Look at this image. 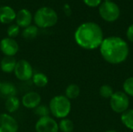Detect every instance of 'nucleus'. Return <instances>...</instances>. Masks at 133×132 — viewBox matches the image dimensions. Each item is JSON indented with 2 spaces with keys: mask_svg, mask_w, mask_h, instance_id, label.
<instances>
[{
  "mask_svg": "<svg viewBox=\"0 0 133 132\" xmlns=\"http://www.w3.org/2000/svg\"><path fill=\"white\" fill-rule=\"evenodd\" d=\"M99 48L103 59L111 65L122 64L129 54L128 43L124 39L116 36L104 38Z\"/></svg>",
  "mask_w": 133,
  "mask_h": 132,
  "instance_id": "obj_1",
  "label": "nucleus"
},
{
  "mask_svg": "<svg viewBox=\"0 0 133 132\" xmlns=\"http://www.w3.org/2000/svg\"><path fill=\"white\" fill-rule=\"evenodd\" d=\"M74 39L77 45L83 49L94 50L100 47L104 40V33L96 23L86 22L77 27Z\"/></svg>",
  "mask_w": 133,
  "mask_h": 132,
  "instance_id": "obj_2",
  "label": "nucleus"
},
{
  "mask_svg": "<svg viewBox=\"0 0 133 132\" xmlns=\"http://www.w3.org/2000/svg\"><path fill=\"white\" fill-rule=\"evenodd\" d=\"M48 107L53 117L61 120L69 115L72 103L65 95H56L50 100Z\"/></svg>",
  "mask_w": 133,
  "mask_h": 132,
  "instance_id": "obj_3",
  "label": "nucleus"
},
{
  "mask_svg": "<svg viewBox=\"0 0 133 132\" xmlns=\"http://www.w3.org/2000/svg\"><path fill=\"white\" fill-rule=\"evenodd\" d=\"M33 18L35 26L42 29L54 26L56 25L58 19L57 12L52 8L47 6L38 9L35 12Z\"/></svg>",
  "mask_w": 133,
  "mask_h": 132,
  "instance_id": "obj_4",
  "label": "nucleus"
},
{
  "mask_svg": "<svg viewBox=\"0 0 133 132\" xmlns=\"http://www.w3.org/2000/svg\"><path fill=\"white\" fill-rule=\"evenodd\" d=\"M109 100L110 107L115 113L122 114L129 110L130 104L129 96H128L123 91L115 92Z\"/></svg>",
  "mask_w": 133,
  "mask_h": 132,
  "instance_id": "obj_5",
  "label": "nucleus"
},
{
  "mask_svg": "<svg viewBox=\"0 0 133 132\" xmlns=\"http://www.w3.org/2000/svg\"><path fill=\"white\" fill-rule=\"evenodd\" d=\"M120 9L114 2H104L99 5V14L106 22L112 23L120 16Z\"/></svg>",
  "mask_w": 133,
  "mask_h": 132,
  "instance_id": "obj_6",
  "label": "nucleus"
},
{
  "mask_svg": "<svg viewBox=\"0 0 133 132\" xmlns=\"http://www.w3.org/2000/svg\"><path fill=\"white\" fill-rule=\"evenodd\" d=\"M13 73L15 77L21 82L30 81L34 75L33 66L27 60L20 59L17 61Z\"/></svg>",
  "mask_w": 133,
  "mask_h": 132,
  "instance_id": "obj_7",
  "label": "nucleus"
},
{
  "mask_svg": "<svg viewBox=\"0 0 133 132\" xmlns=\"http://www.w3.org/2000/svg\"><path fill=\"white\" fill-rule=\"evenodd\" d=\"M34 129L36 132H59L58 122L51 116L40 117L35 123Z\"/></svg>",
  "mask_w": 133,
  "mask_h": 132,
  "instance_id": "obj_8",
  "label": "nucleus"
},
{
  "mask_svg": "<svg viewBox=\"0 0 133 132\" xmlns=\"http://www.w3.org/2000/svg\"><path fill=\"white\" fill-rule=\"evenodd\" d=\"M19 44L15 39L7 37L0 40V51L4 56L14 57L19 52Z\"/></svg>",
  "mask_w": 133,
  "mask_h": 132,
  "instance_id": "obj_9",
  "label": "nucleus"
},
{
  "mask_svg": "<svg viewBox=\"0 0 133 132\" xmlns=\"http://www.w3.org/2000/svg\"><path fill=\"white\" fill-rule=\"evenodd\" d=\"M19 124L17 121L8 113L0 114V132H18Z\"/></svg>",
  "mask_w": 133,
  "mask_h": 132,
  "instance_id": "obj_10",
  "label": "nucleus"
},
{
  "mask_svg": "<svg viewBox=\"0 0 133 132\" xmlns=\"http://www.w3.org/2000/svg\"><path fill=\"white\" fill-rule=\"evenodd\" d=\"M21 105L26 109L34 110L41 104V96L36 91H29L21 98Z\"/></svg>",
  "mask_w": 133,
  "mask_h": 132,
  "instance_id": "obj_11",
  "label": "nucleus"
},
{
  "mask_svg": "<svg viewBox=\"0 0 133 132\" xmlns=\"http://www.w3.org/2000/svg\"><path fill=\"white\" fill-rule=\"evenodd\" d=\"M33 15L27 9H21L16 12V24L21 28H26L31 25L33 20Z\"/></svg>",
  "mask_w": 133,
  "mask_h": 132,
  "instance_id": "obj_12",
  "label": "nucleus"
},
{
  "mask_svg": "<svg viewBox=\"0 0 133 132\" xmlns=\"http://www.w3.org/2000/svg\"><path fill=\"white\" fill-rule=\"evenodd\" d=\"M17 88L11 82L1 81L0 82V97L7 99L10 96H17Z\"/></svg>",
  "mask_w": 133,
  "mask_h": 132,
  "instance_id": "obj_13",
  "label": "nucleus"
},
{
  "mask_svg": "<svg viewBox=\"0 0 133 132\" xmlns=\"http://www.w3.org/2000/svg\"><path fill=\"white\" fill-rule=\"evenodd\" d=\"M16 12L15 10L9 6H0V23L2 24H9L16 19Z\"/></svg>",
  "mask_w": 133,
  "mask_h": 132,
  "instance_id": "obj_14",
  "label": "nucleus"
},
{
  "mask_svg": "<svg viewBox=\"0 0 133 132\" xmlns=\"http://www.w3.org/2000/svg\"><path fill=\"white\" fill-rule=\"evenodd\" d=\"M17 60L15 57L4 56L0 61V70L4 73H12L14 72Z\"/></svg>",
  "mask_w": 133,
  "mask_h": 132,
  "instance_id": "obj_15",
  "label": "nucleus"
},
{
  "mask_svg": "<svg viewBox=\"0 0 133 132\" xmlns=\"http://www.w3.org/2000/svg\"><path fill=\"white\" fill-rule=\"evenodd\" d=\"M21 106V100L17 96H10L5 99V109L8 114H13L16 113Z\"/></svg>",
  "mask_w": 133,
  "mask_h": 132,
  "instance_id": "obj_16",
  "label": "nucleus"
},
{
  "mask_svg": "<svg viewBox=\"0 0 133 132\" xmlns=\"http://www.w3.org/2000/svg\"><path fill=\"white\" fill-rule=\"evenodd\" d=\"M31 81L36 87L44 88L48 84L49 79H48V77L47 76L46 74L41 72H38L34 73L33 77L31 79Z\"/></svg>",
  "mask_w": 133,
  "mask_h": 132,
  "instance_id": "obj_17",
  "label": "nucleus"
},
{
  "mask_svg": "<svg viewBox=\"0 0 133 132\" xmlns=\"http://www.w3.org/2000/svg\"><path fill=\"white\" fill-rule=\"evenodd\" d=\"M80 95V88L78 85L75 83L69 84L65 89V96L69 100H75L78 98Z\"/></svg>",
  "mask_w": 133,
  "mask_h": 132,
  "instance_id": "obj_18",
  "label": "nucleus"
},
{
  "mask_svg": "<svg viewBox=\"0 0 133 132\" xmlns=\"http://www.w3.org/2000/svg\"><path fill=\"white\" fill-rule=\"evenodd\" d=\"M121 121L126 128L133 131V109H129L121 114Z\"/></svg>",
  "mask_w": 133,
  "mask_h": 132,
  "instance_id": "obj_19",
  "label": "nucleus"
},
{
  "mask_svg": "<svg viewBox=\"0 0 133 132\" xmlns=\"http://www.w3.org/2000/svg\"><path fill=\"white\" fill-rule=\"evenodd\" d=\"M38 34V27L35 25H30L22 31V37L26 40H32L37 37Z\"/></svg>",
  "mask_w": 133,
  "mask_h": 132,
  "instance_id": "obj_20",
  "label": "nucleus"
},
{
  "mask_svg": "<svg viewBox=\"0 0 133 132\" xmlns=\"http://www.w3.org/2000/svg\"><path fill=\"white\" fill-rule=\"evenodd\" d=\"M74 123L72 120L68 117L61 119L58 122V129L61 132H73Z\"/></svg>",
  "mask_w": 133,
  "mask_h": 132,
  "instance_id": "obj_21",
  "label": "nucleus"
},
{
  "mask_svg": "<svg viewBox=\"0 0 133 132\" xmlns=\"http://www.w3.org/2000/svg\"><path fill=\"white\" fill-rule=\"evenodd\" d=\"M33 110H34V114L36 116H37L38 118L48 117V116H50V114H51L48 106H47L45 104H40L38 107H37Z\"/></svg>",
  "mask_w": 133,
  "mask_h": 132,
  "instance_id": "obj_22",
  "label": "nucleus"
},
{
  "mask_svg": "<svg viewBox=\"0 0 133 132\" xmlns=\"http://www.w3.org/2000/svg\"><path fill=\"white\" fill-rule=\"evenodd\" d=\"M123 92L128 96L133 97V76L127 78L122 85Z\"/></svg>",
  "mask_w": 133,
  "mask_h": 132,
  "instance_id": "obj_23",
  "label": "nucleus"
},
{
  "mask_svg": "<svg viewBox=\"0 0 133 132\" xmlns=\"http://www.w3.org/2000/svg\"><path fill=\"white\" fill-rule=\"evenodd\" d=\"M114 93L115 92L113 88L109 85H103L100 87L99 89L100 96L104 99H110L114 94Z\"/></svg>",
  "mask_w": 133,
  "mask_h": 132,
  "instance_id": "obj_24",
  "label": "nucleus"
},
{
  "mask_svg": "<svg viewBox=\"0 0 133 132\" xmlns=\"http://www.w3.org/2000/svg\"><path fill=\"white\" fill-rule=\"evenodd\" d=\"M19 29L20 27L17 26L16 24H10L6 30V33H7L8 37L15 39L19 34V32H20Z\"/></svg>",
  "mask_w": 133,
  "mask_h": 132,
  "instance_id": "obj_25",
  "label": "nucleus"
},
{
  "mask_svg": "<svg viewBox=\"0 0 133 132\" xmlns=\"http://www.w3.org/2000/svg\"><path fill=\"white\" fill-rule=\"evenodd\" d=\"M83 2L89 7H97L102 3V0H83Z\"/></svg>",
  "mask_w": 133,
  "mask_h": 132,
  "instance_id": "obj_26",
  "label": "nucleus"
},
{
  "mask_svg": "<svg viewBox=\"0 0 133 132\" xmlns=\"http://www.w3.org/2000/svg\"><path fill=\"white\" fill-rule=\"evenodd\" d=\"M126 37L130 42L133 43V24L128 27L126 31Z\"/></svg>",
  "mask_w": 133,
  "mask_h": 132,
  "instance_id": "obj_27",
  "label": "nucleus"
},
{
  "mask_svg": "<svg viewBox=\"0 0 133 132\" xmlns=\"http://www.w3.org/2000/svg\"><path fill=\"white\" fill-rule=\"evenodd\" d=\"M63 10H64L65 14L67 16H71V14H72V9H71L70 5L69 4H65L63 5Z\"/></svg>",
  "mask_w": 133,
  "mask_h": 132,
  "instance_id": "obj_28",
  "label": "nucleus"
},
{
  "mask_svg": "<svg viewBox=\"0 0 133 132\" xmlns=\"http://www.w3.org/2000/svg\"><path fill=\"white\" fill-rule=\"evenodd\" d=\"M104 132H118V131H116L115 130H108V131H104Z\"/></svg>",
  "mask_w": 133,
  "mask_h": 132,
  "instance_id": "obj_29",
  "label": "nucleus"
},
{
  "mask_svg": "<svg viewBox=\"0 0 133 132\" xmlns=\"http://www.w3.org/2000/svg\"><path fill=\"white\" fill-rule=\"evenodd\" d=\"M104 2H112V0H104Z\"/></svg>",
  "mask_w": 133,
  "mask_h": 132,
  "instance_id": "obj_30",
  "label": "nucleus"
}]
</instances>
